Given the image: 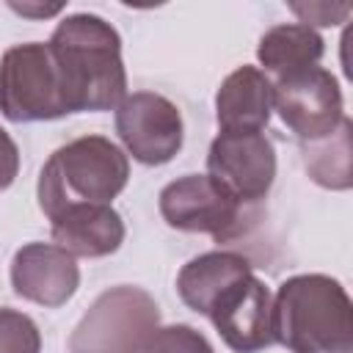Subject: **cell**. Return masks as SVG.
<instances>
[{
	"label": "cell",
	"instance_id": "12",
	"mask_svg": "<svg viewBox=\"0 0 353 353\" xmlns=\"http://www.w3.org/2000/svg\"><path fill=\"white\" fill-rule=\"evenodd\" d=\"M52 243L72 256H108L124 243V221L110 204H72L50 218Z\"/></svg>",
	"mask_w": 353,
	"mask_h": 353
},
{
	"label": "cell",
	"instance_id": "3",
	"mask_svg": "<svg viewBox=\"0 0 353 353\" xmlns=\"http://www.w3.org/2000/svg\"><path fill=\"white\" fill-rule=\"evenodd\" d=\"M130 179L127 154L105 135L58 146L39 174V207L47 218L72 204H110Z\"/></svg>",
	"mask_w": 353,
	"mask_h": 353
},
{
	"label": "cell",
	"instance_id": "20",
	"mask_svg": "<svg viewBox=\"0 0 353 353\" xmlns=\"http://www.w3.org/2000/svg\"><path fill=\"white\" fill-rule=\"evenodd\" d=\"M17 174H19V149L14 138L0 127V193L14 185Z\"/></svg>",
	"mask_w": 353,
	"mask_h": 353
},
{
	"label": "cell",
	"instance_id": "15",
	"mask_svg": "<svg viewBox=\"0 0 353 353\" xmlns=\"http://www.w3.org/2000/svg\"><path fill=\"white\" fill-rule=\"evenodd\" d=\"M251 268V262L243 254L234 251H207L193 256L176 276V292L182 303L199 314H204V306L210 298L240 270Z\"/></svg>",
	"mask_w": 353,
	"mask_h": 353
},
{
	"label": "cell",
	"instance_id": "10",
	"mask_svg": "<svg viewBox=\"0 0 353 353\" xmlns=\"http://www.w3.org/2000/svg\"><path fill=\"white\" fill-rule=\"evenodd\" d=\"M207 174L243 204H256L276 179L273 141L262 130L218 132L207 152Z\"/></svg>",
	"mask_w": 353,
	"mask_h": 353
},
{
	"label": "cell",
	"instance_id": "13",
	"mask_svg": "<svg viewBox=\"0 0 353 353\" xmlns=\"http://www.w3.org/2000/svg\"><path fill=\"white\" fill-rule=\"evenodd\" d=\"M273 113V83L256 66H237L215 94V121L221 132L265 130Z\"/></svg>",
	"mask_w": 353,
	"mask_h": 353
},
{
	"label": "cell",
	"instance_id": "17",
	"mask_svg": "<svg viewBox=\"0 0 353 353\" xmlns=\"http://www.w3.org/2000/svg\"><path fill=\"white\" fill-rule=\"evenodd\" d=\"M0 353H41L39 325L25 312L0 306Z\"/></svg>",
	"mask_w": 353,
	"mask_h": 353
},
{
	"label": "cell",
	"instance_id": "18",
	"mask_svg": "<svg viewBox=\"0 0 353 353\" xmlns=\"http://www.w3.org/2000/svg\"><path fill=\"white\" fill-rule=\"evenodd\" d=\"M143 353H215V350L201 331H196L193 325L176 323V325L157 328L149 336Z\"/></svg>",
	"mask_w": 353,
	"mask_h": 353
},
{
	"label": "cell",
	"instance_id": "6",
	"mask_svg": "<svg viewBox=\"0 0 353 353\" xmlns=\"http://www.w3.org/2000/svg\"><path fill=\"white\" fill-rule=\"evenodd\" d=\"M160 215L171 229L210 234L215 243H232L245 232L248 204L234 199L210 174H185L160 190Z\"/></svg>",
	"mask_w": 353,
	"mask_h": 353
},
{
	"label": "cell",
	"instance_id": "16",
	"mask_svg": "<svg viewBox=\"0 0 353 353\" xmlns=\"http://www.w3.org/2000/svg\"><path fill=\"white\" fill-rule=\"evenodd\" d=\"M303 165L309 176L331 190H347L350 176V121L345 119L328 138L303 143Z\"/></svg>",
	"mask_w": 353,
	"mask_h": 353
},
{
	"label": "cell",
	"instance_id": "8",
	"mask_svg": "<svg viewBox=\"0 0 353 353\" xmlns=\"http://www.w3.org/2000/svg\"><path fill=\"white\" fill-rule=\"evenodd\" d=\"M270 83L273 110L303 143L328 138L345 121L342 88L328 69L312 66Z\"/></svg>",
	"mask_w": 353,
	"mask_h": 353
},
{
	"label": "cell",
	"instance_id": "11",
	"mask_svg": "<svg viewBox=\"0 0 353 353\" xmlns=\"http://www.w3.org/2000/svg\"><path fill=\"white\" fill-rule=\"evenodd\" d=\"M11 287L44 309L63 306L80 287V268L55 243H28L11 259Z\"/></svg>",
	"mask_w": 353,
	"mask_h": 353
},
{
	"label": "cell",
	"instance_id": "4",
	"mask_svg": "<svg viewBox=\"0 0 353 353\" xmlns=\"http://www.w3.org/2000/svg\"><path fill=\"white\" fill-rule=\"evenodd\" d=\"M160 309L143 287L119 284L94 298L69 334V353H143Z\"/></svg>",
	"mask_w": 353,
	"mask_h": 353
},
{
	"label": "cell",
	"instance_id": "7",
	"mask_svg": "<svg viewBox=\"0 0 353 353\" xmlns=\"http://www.w3.org/2000/svg\"><path fill=\"white\" fill-rule=\"evenodd\" d=\"M204 317L234 353H259L273 345V295L251 268L232 276L210 298Z\"/></svg>",
	"mask_w": 353,
	"mask_h": 353
},
{
	"label": "cell",
	"instance_id": "9",
	"mask_svg": "<svg viewBox=\"0 0 353 353\" xmlns=\"http://www.w3.org/2000/svg\"><path fill=\"white\" fill-rule=\"evenodd\" d=\"M116 132L132 160L143 165L174 160L185 141L179 108L154 91H132L119 102Z\"/></svg>",
	"mask_w": 353,
	"mask_h": 353
},
{
	"label": "cell",
	"instance_id": "19",
	"mask_svg": "<svg viewBox=\"0 0 353 353\" xmlns=\"http://www.w3.org/2000/svg\"><path fill=\"white\" fill-rule=\"evenodd\" d=\"M290 11H292V14L301 19V25H306V28H312V25L328 28V25L345 22L353 8H350L347 3H342V6H334V3H306V6H298V3H292Z\"/></svg>",
	"mask_w": 353,
	"mask_h": 353
},
{
	"label": "cell",
	"instance_id": "21",
	"mask_svg": "<svg viewBox=\"0 0 353 353\" xmlns=\"http://www.w3.org/2000/svg\"><path fill=\"white\" fill-rule=\"evenodd\" d=\"M11 11H17V14H22V17H36V19H44V17H55V14H61L63 11V6H33V3H11L8 6Z\"/></svg>",
	"mask_w": 353,
	"mask_h": 353
},
{
	"label": "cell",
	"instance_id": "2",
	"mask_svg": "<svg viewBox=\"0 0 353 353\" xmlns=\"http://www.w3.org/2000/svg\"><path fill=\"white\" fill-rule=\"evenodd\" d=\"M273 342L290 353H353V317L345 287L323 273H301L273 295Z\"/></svg>",
	"mask_w": 353,
	"mask_h": 353
},
{
	"label": "cell",
	"instance_id": "1",
	"mask_svg": "<svg viewBox=\"0 0 353 353\" xmlns=\"http://www.w3.org/2000/svg\"><path fill=\"white\" fill-rule=\"evenodd\" d=\"M69 113L113 110L127 97L119 30L97 14L61 19L47 41Z\"/></svg>",
	"mask_w": 353,
	"mask_h": 353
},
{
	"label": "cell",
	"instance_id": "5",
	"mask_svg": "<svg viewBox=\"0 0 353 353\" xmlns=\"http://www.w3.org/2000/svg\"><path fill=\"white\" fill-rule=\"evenodd\" d=\"M0 113L17 124L69 116L47 44L28 41V44H14L3 52Z\"/></svg>",
	"mask_w": 353,
	"mask_h": 353
},
{
	"label": "cell",
	"instance_id": "14",
	"mask_svg": "<svg viewBox=\"0 0 353 353\" xmlns=\"http://www.w3.org/2000/svg\"><path fill=\"white\" fill-rule=\"evenodd\" d=\"M323 50H325L323 36L314 28H306L301 22H287L265 30L256 47V58L270 80H281L287 74L317 66Z\"/></svg>",
	"mask_w": 353,
	"mask_h": 353
}]
</instances>
